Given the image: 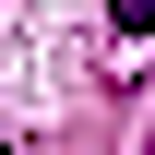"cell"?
I'll list each match as a JSON object with an SVG mask.
<instances>
[{
  "label": "cell",
  "instance_id": "6da1fadb",
  "mask_svg": "<svg viewBox=\"0 0 155 155\" xmlns=\"http://www.w3.org/2000/svg\"><path fill=\"white\" fill-rule=\"evenodd\" d=\"M107 24H119V36H143V24H155V0H107Z\"/></svg>",
  "mask_w": 155,
  "mask_h": 155
}]
</instances>
